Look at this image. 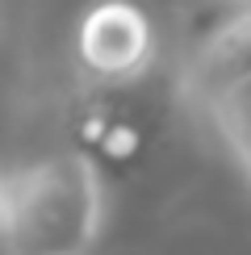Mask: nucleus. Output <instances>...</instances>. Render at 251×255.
<instances>
[{
  "instance_id": "obj_2",
  "label": "nucleus",
  "mask_w": 251,
  "mask_h": 255,
  "mask_svg": "<svg viewBox=\"0 0 251 255\" xmlns=\"http://www.w3.org/2000/svg\"><path fill=\"white\" fill-rule=\"evenodd\" d=\"M155 59V29L130 0H97L76 25V63L97 84L138 80Z\"/></svg>"
},
{
  "instance_id": "obj_4",
  "label": "nucleus",
  "mask_w": 251,
  "mask_h": 255,
  "mask_svg": "<svg viewBox=\"0 0 251 255\" xmlns=\"http://www.w3.org/2000/svg\"><path fill=\"white\" fill-rule=\"evenodd\" d=\"M209 122H214V130L222 134L226 151L239 159V167H247L251 176V80H239L230 84L226 92H218L214 101L205 105Z\"/></svg>"
},
{
  "instance_id": "obj_1",
  "label": "nucleus",
  "mask_w": 251,
  "mask_h": 255,
  "mask_svg": "<svg viewBox=\"0 0 251 255\" xmlns=\"http://www.w3.org/2000/svg\"><path fill=\"white\" fill-rule=\"evenodd\" d=\"M101 176L84 155H46L4 172V255H88L101 235Z\"/></svg>"
},
{
  "instance_id": "obj_3",
  "label": "nucleus",
  "mask_w": 251,
  "mask_h": 255,
  "mask_svg": "<svg viewBox=\"0 0 251 255\" xmlns=\"http://www.w3.org/2000/svg\"><path fill=\"white\" fill-rule=\"evenodd\" d=\"M239 80H251V8L218 25L197 46V55L184 67V92L205 109L218 92H226Z\"/></svg>"
}]
</instances>
